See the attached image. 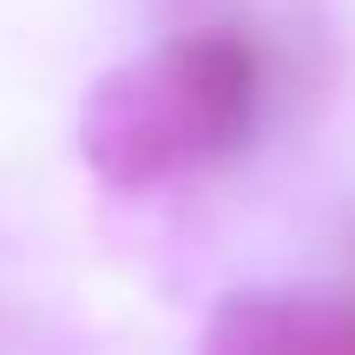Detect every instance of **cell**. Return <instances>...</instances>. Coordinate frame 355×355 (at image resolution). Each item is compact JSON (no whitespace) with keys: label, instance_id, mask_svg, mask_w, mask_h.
<instances>
[{"label":"cell","instance_id":"obj_1","mask_svg":"<svg viewBox=\"0 0 355 355\" xmlns=\"http://www.w3.org/2000/svg\"><path fill=\"white\" fill-rule=\"evenodd\" d=\"M224 355H355V343L349 336H309V329H270V322H257Z\"/></svg>","mask_w":355,"mask_h":355}]
</instances>
